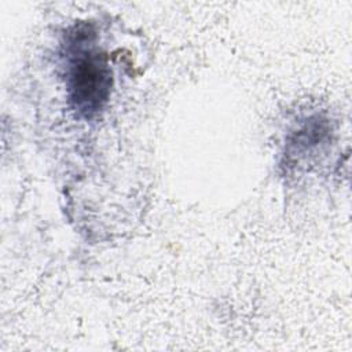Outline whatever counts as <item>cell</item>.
Segmentation results:
<instances>
[{"instance_id": "obj_1", "label": "cell", "mask_w": 352, "mask_h": 352, "mask_svg": "<svg viewBox=\"0 0 352 352\" xmlns=\"http://www.w3.org/2000/svg\"><path fill=\"white\" fill-rule=\"evenodd\" d=\"M88 25H76L66 34V92L70 107L82 118L96 117L107 104L113 73L107 55L95 44Z\"/></svg>"}]
</instances>
